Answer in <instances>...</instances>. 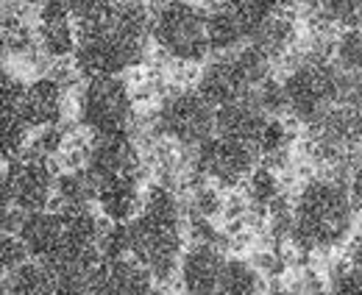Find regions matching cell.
<instances>
[{"instance_id": "1", "label": "cell", "mask_w": 362, "mask_h": 295, "mask_svg": "<svg viewBox=\"0 0 362 295\" xmlns=\"http://www.w3.org/2000/svg\"><path fill=\"white\" fill-rule=\"evenodd\" d=\"M153 8L148 0H115L109 14L78 25L73 70L90 81L100 76H126L148 62Z\"/></svg>"}, {"instance_id": "2", "label": "cell", "mask_w": 362, "mask_h": 295, "mask_svg": "<svg viewBox=\"0 0 362 295\" xmlns=\"http://www.w3.org/2000/svg\"><path fill=\"white\" fill-rule=\"evenodd\" d=\"M354 201L349 181L332 173L310 175L293 195L290 245L301 256L340 248L354 231Z\"/></svg>"}, {"instance_id": "3", "label": "cell", "mask_w": 362, "mask_h": 295, "mask_svg": "<svg viewBox=\"0 0 362 295\" xmlns=\"http://www.w3.org/2000/svg\"><path fill=\"white\" fill-rule=\"evenodd\" d=\"M287 92V115L301 126H315L323 115H329L340 103L343 73L334 67L329 56L304 50L284 73Z\"/></svg>"}, {"instance_id": "4", "label": "cell", "mask_w": 362, "mask_h": 295, "mask_svg": "<svg viewBox=\"0 0 362 295\" xmlns=\"http://www.w3.org/2000/svg\"><path fill=\"white\" fill-rule=\"evenodd\" d=\"M151 37L156 50L181 67L204 64L212 53L206 11L192 0H159L153 6Z\"/></svg>"}, {"instance_id": "5", "label": "cell", "mask_w": 362, "mask_h": 295, "mask_svg": "<svg viewBox=\"0 0 362 295\" xmlns=\"http://www.w3.org/2000/svg\"><path fill=\"white\" fill-rule=\"evenodd\" d=\"M273 76V62L254 45H245L240 50L221 53L212 62H206L198 73L195 89L215 106H226L234 100L251 98L254 89L265 79Z\"/></svg>"}, {"instance_id": "6", "label": "cell", "mask_w": 362, "mask_h": 295, "mask_svg": "<svg viewBox=\"0 0 362 295\" xmlns=\"http://www.w3.org/2000/svg\"><path fill=\"white\" fill-rule=\"evenodd\" d=\"M151 137L195 151L215 137V106L192 86H170L153 112Z\"/></svg>"}, {"instance_id": "7", "label": "cell", "mask_w": 362, "mask_h": 295, "mask_svg": "<svg viewBox=\"0 0 362 295\" xmlns=\"http://www.w3.org/2000/svg\"><path fill=\"white\" fill-rule=\"evenodd\" d=\"M76 117L92 137L129 134L136 120L134 89L123 76L90 79L76 95Z\"/></svg>"}, {"instance_id": "8", "label": "cell", "mask_w": 362, "mask_h": 295, "mask_svg": "<svg viewBox=\"0 0 362 295\" xmlns=\"http://www.w3.org/2000/svg\"><path fill=\"white\" fill-rule=\"evenodd\" d=\"M132 226V259H136L159 284H168L179 276L184 245V220L159 217L139 212Z\"/></svg>"}, {"instance_id": "9", "label": "cell", "mask_w": 362, "mask_h": 295, "mask_svg": "<svg viewBox=\"0 0 362 295\" xmlns=\"http://www.w3.org/2000/svg\"><path fill=\"white\" fill-rule=\"evenodd\" d=\"M56 178V162L23 151L20 156L6 159L3 165V204H11L25 214L50 209Z\"/></svg>"}, {"instance_id": "10", "label": "cell", "mask_w": 362, "mask_h": 295, "mask_svg": "<svg viewBox=\"0 0 362 295\" xmlns=\"http://www.w3.org/2000/svg\"><path fill=\"white\" fill-rule=\"evenodd\" d=\"M257 148L228 139V137H212L195 151H189V165L195 175H201L206 184H215L221 190H237L248 181V175L257 168Z\"/></svg>"}, {"instance_id": "11", "label": "cell", "mask_w": 362, "mask_h": 295, "mask_svg": "<svg viewBox=\"0 0 362 295\" xmlns=\"http://www.w3.org/2000/svg\"><path fill=\"white\" fill-rule=\"evenodd\" d=\"M84 168L95 178V184L117 178V175H139L142 178V151L134 142L132 131L129 134H103L92 137L87 148V162Z\"/></svg>"}, {"instance_id": "12", "label": "cell", "mask_w": 362, "mask_h": 295, "mask_svg": "<svg viewBox=\"0 0 362 295\" xmlns=\"http://www.w3.org/2000/svg\"><path fill=\"white\" fill-rule=\"evenodd\" d=\"M226 248L189 243L179 265L181 295H218L221 276L226 267Z\"/></svg>"}, {"instance_id": "13", "label": "cell", "mask_w": 362, "mask_h": 295, "mask_svg": "<svg viewBox=\"0 0 362 295\" xmlns=\"http://www.w3.org/2000/svg\"><path fill=\"white\" fill-rule=\"evenodd\" d=\"M37 37L40 50L50 62H64L76 53L78 45V23L70 14L64 0H45L37 11Z\"/></svg>"}, {"instance_id": "14", "label": "cell", "mask_w": 362, "mask_h": 295, "mask_svg": "<svg viewBox=\"0 0 362 295\" xmlns=\"http://www.w3.org/2000/svg\"><path fill=\"white\" fill-rule=\"evenodd\" d=\"M25 81L11 73L8 67L3 70L0 79V95H3V159H14L28 148L31 126L23 117V98H25Z\"/></svg>"}, {"instance_id": "15", "label": "cell", "mask_w": 362, "mask_h": 295, "mask_svg": "<svg viewBox=\"0 0 362 295\" xmlns=\"http://www.w3.org/2000/svg\"><path fill=\"white\" fill-rule=\"evenodd\" d=\"M67 103V84L56 76H37L25 86L23 98V117L31 126V131L45 126H59L64 117Z\"/></svg>"}, {"instance_id": "16", "label": "cell", "mask_w": 362, "mask_h": 295, "mask_svg": "<svg viewBox=\"0 0 362 295\" xmlns=\"http://www.w3.org/2000/svg\"><path fill=\"white\" fill-rule=\"evenodd\" d=\"M159 282L136 262V259H115L100 262L95 276L92 295H159Z\"/></svg>"}, {"instance_id": "17", "label": "cell", "mask_w": 362, "mask_h": 295, "mask_svg": "<svg viewBox=\"0 0 362 295\" xmlns=\"http://www.w3.org/2000/svg\"><path fill=\"white\" fill-rule=\"evenodd\" d=\"M142 184L139 175H117L98 184V209L106 223H132L142 209Z\"/></svg>"}, {"instance_id": "18", "label": "cell", "mask_w": 362, "mask_h": 295, "mask_svg": "<svg viewBox=\"0 0 362 295\" xmlns=\"http://www.w3.org/2000/svg\"><path fill=\"white\" fill-rule=\"evenodd\" d=\"M268 120L271 117L251 98H243V100H234V103H226V106L215 109V134L257 148V142H259L262 131L268 126Z\"/></svg>"}, {"instance_id": "19", "label": "cell", "mask_w": 362, "mask_h": 295, "mask_svg": "<svg viewBox=\"0 0 362 295\" xmlns=\"http://www.w3.org/2000/svg\"><path fill=\"white\" fill-rule=\"evenodd\" d=\"M17 234L25 243L31 259L47 262L64 245V217H62V212L56 209L31 212V214H25V220H23Z\"/></svg>"}, {"instance_id": "20", "label": "cell", "mask_w": 362, "mask_h": 295, "mask_svg": "<svg viewBox=\"0 0 362 295\" xmlns=\"http://www.w3.org/2000/svg\"><path fill=\"white\" fill-rule=\"evenodd\" d=\"M206 31H209V47L212 53H231L251 42V28L245 17L228 6V3H212L206 11Z\"/></svg>"}, {"instance_id": "21", "label": "cell", "mask_w": 362, "mask_h": 295, "mask_svg": "<svg viewBox=\"0 0 362 295\" xmlns=\"http://www.w3.org/2000/svg\"><path fill=\"white\" fill-rule=\"evenodd\" d=\"M37 53H42L37 25L23 14V6L6 0V8H3V59H6V64L28 62Z\"/></svg>"}, {"instance_id": "22", "label": "cell", "mask_w": 362, "mask_h": 295, "mask_svg": "<svg viewBox=\"0 0 362 295\" xmlns=\"http://www.w3.org/2000/svg\"><path fill=\"white\" fill-rule=\"evenodd\" d=\"M259 47L271 62L287 59L298 45V20L293 11H273L271 17L254 31L251 42Z\"/></svg>"}, {"instance_id": "23", "label": "cell", "mask_w": 362, "mask_h": 295, "mask_svg": "<svg viewBox=\"0 0 362 295\" xmlns=\"http://www.w3.org/2000/svg\"><path fill=\"white\" fill-rule=\"evenodd\" d=\"M3 295H62L56 273L40 259H28L25 265L8 270L3 276Z\"/></svg>"}, {"instance_id": "24", "label": "cell", "mask_w": 362, "mask_h": 295, "mask_svg": "<svg viewBox=\"0 0 362 295\" xmlns=\"http://www.w3.org/2000/svg\"><path fill=\"white\" fill-rule=\"evenodd\" d=\"M95 198H98V184H95V178L87 173V168L59 170L50 209L56 212L87 209Z\"/></svg>"}, {"instance_id": "25", "label": "cell", "mask_w": 362, "mask_h": 295, "mask_svg": "<svg viewBox=\"0 0 362 295\" xmlns=\"http://www.w3.org/2000/svg\"><path fill=\"white\" fill-rule=\"evenodd\" d=\"M262 287H265V279L251 259L228 256L218 295H259Z\"/></svg>"}, {"instance_id": "26", "label": "cell", "mask_w": 362, "mask_h": 295, "mask_svg": "<svg viewBox=\"0 0 362 295\" xmlns=\"http://www.w3.org/2000/svg\"><path fill=\"white\" fill-rule=\"evenodd\" d=\"M243 195H245V201H248L254 209L262 212V214L268 217V209L284 195L279 170H273L259 162V165L254 168V173L248 175V181L243 184Z\"/></svg>"}, {"instance_id": "27", "label": "cell", "mask_w": 362, "mask_h": 295, "mask_svg": "<svg viewBox=\"0 0 362 295\" xmlns=\"http://www.w3.org/2000/svg\"><path fill=\"white\" fill-rule=\"evenodd\" d=\"M332 62L346 76H362V28H346L337 34Z\"/></svg>"}, {"instance_id": "28", "label": "cell", "mask_w": 362, "mask_h": 295, "mask_svg": "<svg viewBox=\"0 0 362 295\" xmlns=\"http://www.w3.org/2000/svg\"><path fill=\"white\" fill-rule=\"evenodd\" d=\"M70 137H73V131H67V128L62 126H45V128H37L34 134H31V139H28V154H37V156H42V159H50V162H56L59 165V159H62V154L67 151V142H70Z\"/></svg>"}, {"instance_id": "29", "label": "cell", "mask_w": 362, "mask_h": 295, "mask_svg": "<svg viewBox=\"0 0 362 295\" xmlns=\"http://www.w3.org/2000/svg\"><path fill=\"white\" fill-rule=\"evenodd\" d=\"M98 248H100L103 262L129 259L132 256V226L129 223H106Z\"/></svg>"}, {"instance_id": "30", "label": "cell", "mask_w": 362, "mask_h": 295, "mask_svg": "<svg viewBox=\"0 0 362 295\" xmlns=\"http://www.w3.org/2000/svg\"><path fill=\"white\" fill-rule=\"evenodd\" d=\"M251 100L268 115V117H281V115H287V92H284V81L281 79H265L262 84L254 89V95H251Z\"/></svg>"}, {"instance_id": "31", "label": "cell", "mask_w": 362, "mask_h": 295, "mask_svg": "<svg viewBox=\"0 0 362 295\" xmlns=\"http://www.w3.org/2000/svg\"><path fill=\"white\" fill-rule=\"evenodd\" d=\"M64 3H67L70 14L76 17V23H78V25L100 20V17H103V14H109V8L115 6V0H64Z\"/></svg>"}, {"instance_id": "32", "label": "cell", "mask_w": 362, "mask_h": 295, "mask_svg": "<svg viewBox=\"0 0 362 295\" xmlns=\"http://www.w3.org/2000/svg\"><path fill=\"white\" fill-rule=\"evenodd\" d=\"M31 259V253L25 248V243L20 240V234H3V270H14L20 265H25Z\"/></svg>"}, {"instance_id": "33", "label": "cell", "mask_w": 362, "mask_h": 295, "mask_svg": "<svg viewBox=\"0 0 362 295\" xmlns=\"http://www.w3.org/2000/svg\"><path fill=\"white\" fill-rule=\"evenodd\" d=\"M349 192H351L357 214H362V154L357 156V162L351 168V175H349Z\"/></svg>"}, {"instance_id": "34", "label": "cell", "mask_w": 362, "mask_h": 295, "mask_svg": "<svg viewBox=\"0 0 362 295\" xmlns=\"http://www.w3.org/2000/svg\"><path fill=\"white\" fill-rule=\"evenodd\" d=\"M343 262H346V267H349L351 273H357V276L362 279V237H357V240L349 243Z\"/></svg>"}, {"instance_id": "35", "label": "cell", "mask_w": 362, "mask_h": 295, "mask_svg": "<svg viewBox=\"0 0 362 295\" xmlns=\"http://www.w3.org/2000/svg\"><path fill=\"white\" fill-rule=\"evenodd\" d=\"M8 3H17V6H23V8H40L45 0H8Z\"/></svg>"}]
</instances>
